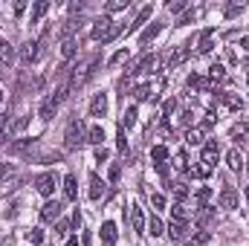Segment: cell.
Returning <instances> with one entry per match:
<instances>
[{"label": "cell", "mask_w": 249, "mask_h": 246, "mask_svg": "<svg viewBox=\"0 0 249 246\" xmlns=\"http://www.w3.org/2000/svg\"><path fill=\"white\" fill-rule=\"evenodd\" d=\"M119 174H122V165H119V162H116V165H110V174H107V177H110V183H116V180H119Z\"/></svg>", "instance_id": "52"}, {"label": "cell", "mask_w": 249, "mask_h": 246, "mask_svg": "<svg viewBox=\"0 0 249 246\" xmlns=\"http://www.w3.org/2000/svg\"><path fill=\"white\" fill-rule=\"evenodd\" d=\"M47 12H50V3H47V0H38V3L32 6V23H38Z\"/></svg>", "instance_id": "35"}, {"label": "cell", "mask_w": 249, "mask_h": 246, "mask_svg": "<svg viewBox=\"0 0 249 246\" xmlns=\"http://www.w3.org/2000/svg\"><path fill=\"white\" fill-rule=\"evenodd\" d=\"M194 15H197L194 9H188V12H183V15L177 18V26H186V23H188V20H191V18H194Z\"/></svg>", "instance_id": "50"}, {"label": "cell", "mask_w": 249, "mask_h": 246, "mask_svg": "<svg viewBox=\"0 0 249 246\" xmlns=\"http://www.w3.org/2000/svg\"><path fill=\"white\" fill-rule=\"evenodd\" d=\"M226 165H229L232 171H241V168H244V154H241L238 148H232V151L226 154Z\"/></svg>", "instance_id": "25"}, {"label": "cell", "mask_w": 249, "mask_h": 246, "mask_svg": "<svg viewBox=\"0 0 249 246\" xmlns=\"http://www.w3.org/2000/svg\"><path fill=\"white\" fill-rule=\"evenodd\" d=\"M0 99H3V90H0Z\"/></svg>", "instance_id": "58"}, {"label": "cell", "mask_w": 249, "mask_h": 246, "mask_svg": "<svg viewBox=\"0 0 249 246\" xmlns=\"http://www.w3.org/2000/svg\"><path fill=\"white\" fill-rule=\"evenodd\" d=\"M145 229H148V235H151V238H162V235H165V226H162V220H160L157 214H151V217H148Z\"/></svg>", "instance_id": "17"}, {"label": "cell", "mask_w": 249, "mask_h": 246, "mask_svg": "<svg viewBox=\"0 0 249 246\" xmlns=\"http://www.w3.org/2000/svg\"><path fill=\"white\" fill-rule=\"evenodd\" d=\"M84 142H87V130H84L81 119H70L67 130H64V148L67 151H78Z\"/></svg>", "instance_id": "3"}, {"label": "cell", "mask_w": 249, "mask_h": 246, "mask_svg": "<svg viewBox=\"0 0 249 246\" xmlns=\"http://www.w3.org/2000/svg\"><path fill=\"white\" fill-rule=\"evenodd\" d=\"M165 232L171 235V241H186V238H188V235H186V232H188L186 223H180V220H174V223H171V226H168Z\"/></svg>", "instance_id": "26"}, {"label": "cell", "mask_w": 249, "mask_h": 246, "mask_svg": "<svg viewBox=\"0 0 249 246\" xmlns=\"http://www.w3.org/2000/svg\"><path fill=\"white\" fill-rule=\"evenodd\" d=\"M241 12H244V0H235V3L226 6V18H235V15H241Z\"/></svg>", "instance_id": "42"}, {"label": "cell", "mask_w": 249, "mask_h": 246, "mask_svg": "<svg viewBox=\"0 0 249 246\" xmlns=\"http://www.w3.org/2000/svg\"><path fill=\"white\" fill-rule=\"evenodd\" d=\"M38 55H41V44H38V41H29V44L23 47V61L32 64L35 58H38Z\"/></svg>", "instance_id": "27"}, {"label": "cell", "mask_w": 249, "mask_h": 246, "mask_svg": "<svg viewBox=\"0 0 249 246\" xmlns=\"http://www.w3.org/2000/svg\"><path fill=\"white\" fill-rule=\"evenodd\" d=\"M67 232H70V223H67V220H58V223H55V238L61 241V238H67Z\"/></svg>", "instance_id": "45"}, {"label": "cell", "mask_w": 249, "mask_h": 246, "mask_svg": "<svg viewBox=\"0 0 249 246\" xmlns=\"http://www.w3.org/2000/svg\"><path fill=\"white\" fill-rule=\"evenodd\" d=\"M119 35H122V23H116L110 15L99 18V20L93 23V29H90V38H93V41H102V44H110V41L119 38Z\"/></svg>", "instance_id": "2"}, {"label": "cell", "mask_w": 249, "mask_h": 246, "mask_svg": "<svg viewBox=\"0 0 249 246\" xmlns=\"http://www.w3.org/2000/svg\"><path fill=\"white\" fill-rule=\"evenodd\" d=\"M157 87H160V84H157ZM157 87H154V84H139V87L133 90V99H136V102H151V99H157V93H154Z\"/></svg>", "instance_id": "14"}, {"label": "cell", "mask_w": 249, "mask_h": 246, "mask_svg": "<svg viewBox=\"0 0 249 246\" xmlns=\"http://www.w3.org/2000/svg\"><path fill=\"white\" fill-rule=\"evenodd\" d=\"M154 64H157V55H142L139 64H136L130 72H151V70H154Z\"/></svg>", "instance_id": "31"}, {"label": "cell", "mask_w": 249, "mask_h": 246, "mask_svg": "<svg viewBox=\"0 0 249 246\" xmlns=\"http://www.w3.org/2000/svg\"><path fill=\"white\" fill-rule=\"evenodd\" d=\"M188 90H194V93H206V90H217L209 78H203V75H188Z\"/></svg>", "instance_id": "12"}, {"label": "cell", "mask_w": 249, "mask_h": 246, "mask_svg": "<svg viewBox=\"0 0 249 246\" xmlns=\"http://www.w3.org/2000/svg\"><path fill=\"white\" fill-rule=\"evenodd\" d=\"M75 53H78V38H64V44H61V58H64V61H70Z\"/></svg>", "instance_id": "22"}, {"label": "cell", "mask_w": 249, "mask_h": 246, "mask_svg": "<svg viewBox=\"0 0 249 246\" xmlns=\"http://www.w3.org/2000/svg\"><path fill=\"white\" fill-rule=\"evenodd\" d=\"M64 246H78V241H75V238H70V241H67Z\"/></svg>", "instance_id": "56"}, {"label": "cell", "mask_w": 249, "mask_h": 246, "mask_svg": "<svg viewBox=\"0 0 249 246\" xmlns=\"http://www.w3.org/2000/svg\"><path fill=\"white\" fill-rule=\"evenodd\" d=\"M105 9H107V12H122V9H127V0H110Z\"/></svg>", "instance_id": "46"}, {"label": "cell", "mask_w": 249, "mask_h": 246, "mask_svg": "<svg viewBox=\"0 0 249 246\" xmlns=\"http://www.w3.org/2000/svg\"><path fill=\"white\" fill-rule=\"evenodd\" d=\"M203 133H206V127H203V124H197V127H188L186 142H188V145H200V142H203Z\"/></svg>", "instance_id": "32"}, {"label": "cell", "mask_w": 249, "mask_h": 246, "mask_svg": "<svg viewBox=\"0 0 249 246\" xmlns=\"http://www.w3.org/2000/svg\"><path fill=\"white\" fill-rule=\"evenodd\" d=\"M107 159V148L102 145V148H96V162H105Z\"/></svg>", "instance_id": "53"}, {"label": "cell", "mask_w": 249, "mask_h": 246, "mask_svg": "<svg viewBox=\"0 0 249 246\" xmlns=\"http://www.w3.org/2000/svg\"><path fill=\"white\" fill-rule=\"evenodd\" d=\"M9 174H15V165L12 162H0V180H6Z\"/></svg>", "instance_id": "49"}, {"label": "cell", "mask_w": 249, "mask_h": 246, "mask_svg": "<svg viewBox=\"0 0 249 246\" xmlns=\"http://www.w3.org/2000/svg\"><path fill=\"white\" fill-rule=\"evenodd\" d=\"M188 55H191V53H188L186 47H174V50H168V53L162 55V64L171 70V67H180V64L188 58Z\"/></svg>", "instance_id": "7"}, {"label": "cell", "mask_w": 249, "mask_h": 246, "mask_svg": "<svg viewBox=\"0 0 249 246\" xmlns=\"http://www.w3.org/2000/svg\"><path fill=\"white\" fill-rule=\"evenodd\" d=\"M133 124H136V107H127L122 113V124H119V127L127 130V127H133Z\"/></svg>", "instance_id": "38"}, {"label": "cell", "mask_w": 249, "mask_h": 246, "mask_svg": "<svg viewBox=\"0 0 249 246\" xmlns=\"http://www.w3.org/2000/svg\"><path fill=\"white\" fill-rule=\"evenodd\" d=\"M130 223H133V229L139 235H145V211L139 206H130Z\"/></svg>", "instance_id": "16"}, {"label": "cell", "mask_w": 249, "mask_h": 246, "mask_svg": "<svg viewBox=\"0 0 249 246\" xmlns=\"http://www.w3.org/2000/svg\"><path fill=\"white\" fill-rule=\"evenodd\" d=\"M122 61H127V50H119V53L110 58V67H116V64H122Z\"/></svg>", "instance_id": "51"}, {"label": "cell", "mask_w": 249, "mask_h": 246, "mask_svg": "<svg viewBox=\"0 0 249 246\" xmlns=\"http://www.w3.org/2000/svg\"><path fill=\"white\" fill-rule=\"evenodd\" d=\"M220 206H223V209H238V191H235L232 185H226V188L220 191Z\"/></svg>", "instance_id": "15"}, {"label": "cell", "mask_w": 249, "mask_h": 246, "mask_svg": "<svg viewBox=\"0 0 249 246\" xmlns=\"http://www.w3.org/2000/svg\"><path fill=\"white\" fill-rule=\"evenodd\" d=\"M191 116H194V113H191V110H183V116H180V122L186 124V127H191V122H194V119H191Z\"/></svg>", "instance_id": "54"}, {"label": "cell", "mask_w": 249, "mask_h": 246, "mask_svg": "<svg viewBox=\"0 0 249 246\" xmlns=\"http://www.w3.org/2000/svg\"><path fill=\"white\" fill-rule=\"evenodd\" d=\"M229 136H232V139H235V142H244V139H247L249 136V124H232V130H229Z\"/></svg>", "instance_id": "34"}, {"label": "cell", "mask_w": 249, "mask_h": 246, "mask_svg": "<svg viewBox=\"0 0 249 246\" xmlns=\"http://www.w3.org/2000/svg\"><path fill=\"white\" fill-rule=\"evenodd\" d=\"M168 12H171V15H183V12H188V0H174V3H168Z\"/></svg>", "instance_id": "40"}, {"label": "cell", "mask_w": 249, "mask_h": 246, "mask_svg": "<svg viewBox=\"0 0 249 246\" xmlns=\"http://www.w3.org/2000/svg\"><path fill=\"white\" fill-rule=\"evenodd\" d=\"M87 142L96 145V148H102V145H105V127H102V124H93V127L87 130Z\"/></svg>", "instance_id": "20"}, {"label": "cell", "mask_w": 249, "mask_h": 246, "mask_svg": "<svg viewBox=\"0 0 249 246\" xmlns=\"http://www.w3.org/2000/svg\"><path fill=\"white\" fill-rule=\"evenodd\" d=\"M64 197H67V200H75V197H78V185H75V177H72V174L64 177Z\"/></svg>", "instance_id": "28"}, {"label": "cell", "mask_w": 249, "mask_h": 246, "mask_svg": "<svg viewBox=\"0 0 249 246\" xmlns=\"http://www.w3.org/2000/svg\"><path fill=\"white\" fill-rule=\"evenodd\" d=\"M151 159H154L157 165L165 162V159H168V148H165V145H154V148H151Z\"/></svg>", "instance_id": "37"}, {"label": "cell", "mask_w": 249, "mask_h": 246, "mask_svg": "<svg viewBox=\"0 0 249 246\" xmlns=\"http://www.w3.org/2000/svg\"><path fill=\"white\" fill-rule=\"evenodd\" d=\"M174 110H177V99L171 96V99L162 105V116H165V119H171V116H174Z\"/></svg>", "instance_id": "43"}, {"label": "cell", "mask_w": 249, "mask_h": 246, "mask_svg": "<svg viewBox=\"0 0 249 246\" xmlns=\"http://www.w3.org/2000/svg\"><path fill=\"white\" fill-rule=\"evenodd\" d=\"M174 168H177V171H188V157H186V151H180V154L174 157Z\"/></svg>", "instance_id": "41"}, {"label": "cell", "mask_w": 249, "mask_h": 246, "mask_svg": "<svg viewBox=\"0 0 249 246\" xmlns=\"http://www.w3.org/2000/svg\"><path fill=\"white\" fill-rule=\"evenodd\" d=\"M162 26H165V23H160V20H157V23H151V26H148V29L139 35V44H142V47H145V44H151V41H154V38L162 32Z\"/></svg>", "instance_id": "19"}, {"label": "cell", "mask_w": 249, "mask_h": 246, "mask_svg": "<svg viewBox=\"0 0 249 246\" xmlns=\"http://www.w3.org/2000/svg\"><path fill=\"white\" fill-rule=\"evenodd\" d=\"M96 64H99V55H87L84 61L78 64L75 70H72V78H70V90H75V87H81L90 75H93V70H96Z\"/></svg>", "instance_id": "5"}, {"label": "cell", "mask_w": 249, "mask_h": 246, "mask_svg": "<svg viewBox=\"0 0 249 246\" xmlns=\"http://www.w3.org/2000/svg\"><path fill=\"white\" fill-rule=\"evenodd\" d=\"M102 241L105 244H116V223H110V220L102 223Z\"/></svg>", "instance_id": "30"}, {"label": "cell", "mask_w": 249, "mask_h": 246, "mask_svg": "<svg viewBox=\"0 0 249 246\" xmlns=\"http://www.w3.org/2000/svg\"><path fill=\"white\" fill-rule=\"evenodd\" d=\"M209 200H212V188H197V194H194L197 209H206V206H209Z\"/></svg>", "instance_id": "36"}, {"label": "cell", "mask_w": 249, "mask_h": 246, "mask_svg": "<svg viewBox=\"0 0 249 246\" xmlns=\"http://www.w3.org/2000/svg\"><path fill=\"white\" fill-rule=\"evenodd\" d=\"M32 148H35V139L23 136V139H18V142L9 145V154H12V157H26V154H32Z\"/></svg>", "instance_id": "9"}, {"label": "cell", "mask_w": 249, "mask_h": 246, "mask_svg": "<svg viewBox=\"0 0 249 246\" xmlns=\"http://www.w3.org/2000/svg\"><path fill=\"white\" fill-rule=\"evenodd\" d=\"M214 99H217L220 105H226L229 110H241V107H244V99H241L238 93H220V90H217V93H214Z\"/></svg>", "instance_id": "10"}, {"label": "cell", "mask_w": 249, "mask_h": 246, "mask_svg": "<svg viewBox=\"0 0 249 246\" xmlns=\"http://www.w3.org/2000/svg\"><path fill=\"white\" fill-rule=\"evenodd\" d=\"M61 211H64V206L58 200H47L44 209H41V220H44V223H58V220H61Z\"/></svg>", "instance_id": "6"}, {"label": "cell", "mask_w": 249, "mask_h": 246, "mask_svg": "<svg viewBox=\"0 0 249 246\" xmlns=\"http://www.w3.org/2000/svg\"><path fill=\"white\" fill-rule=\"evenodd\" d=\"M12 61H15V50H12V44H9L6 38H0V64L9 67Z\"/></svg>", "instance_id": "21"}, {"label": "cell", "mask_w": 249, "mask_h": 246, "mask_svg": "<svg viewBox=\"0 0 249 246\" xmlns=\"http://www.w3.org/2000/svg\"><path fill=\"white\" fill-rule=\"evenodd\" d=\"M107 113V93H96V99L90 102V116H105Z\"/></svg>", "instance_id": "13"}, {"label": "cell", "mask_w": 249, "mask_h": 246, "mask_svg": "<svg viewBox=\"0 0 249 246\" xmlns=\"http://www.w3.org/2000/svg\"><path fill=\"white\" fill-rule=\"evenodd\" d=\"M171 188H174V200H177V203H183V200L188 197V185L186 183H171Z\"/></svg>", "instance_id": "39"}, {"label": "cell", "mask_w": 249, "mask_h": 246, "mask_svg": "<svg viewBox=\"0 0 249 246\" xmlns=\"http://www.w3.org/2000/svg\"><path fill=\"white\" fill-rule=\"evenodd\" d=\"M171 214H174V220H180V223H188V217H191V211H188L183 203H174V206H171Z\"/></svg>", "instance_id": "33"}, {"label": "cell", "mask_w": 249, "mask_h": 246, "mask_svg": "<svg viewBox=\"0 0 249 246\" xmlns=\"http://www.w3.org/2000/svg\"><path fill=\"white\" fill-rule=\"evenodd\" d=\"M186 241H188V246H206L209 241H212V235H209L206 229H200V226H197V229H194V232L188 235Z\"/></svg>", "instance_id": "18"}, {"label": "cell", "mask_w": 249, "mask_h": 246, "mask_svg": "<svg viewBox=\"0 0 249 246\" xmlns=\"http://www.w3.org/2000/svg\"><path fill=\"white\" fill-rule=\"evenodd\" d=\"M151 203H154V209H157V211H162V209H165V197H162V194H151Z\"/></svg>", "instance_id": "48"}, {"label": "cell", "mask_w": 249, "mask_h": 246, "mask_svg": "<svg viewBox=\"0 0 249 246\" xmlns=\"http://www.w3.org/2000/svg\"><path fill=\"white\" fill-rule=\"evenodd\" d=\"M226 78H229V75H226V70H223L220 64H212V67H209V81H212L214 87H217V84H223Z\"/></svg>", "instance_id": "24"}, {"label": "cell", "mask_w": 249, "mask_h": 246, "mask_svg": "<svg viewBox=\"0 0 249 246\" xmlns=\"http://www.w3.org/2000/svg\"><path fill=\"white\" fill-rule=\"evenodd\" d=\"M247 84H249V75H247Z\"/></svg>", "instance_id": "59"}, {"label": "cell", "mask_w": 249, "mask_h": 246, "mask_svg": "<svg viewBox=\"0 0 249 246\" xmlns=\"http://www.w3.org/2000/svg\"><path fill=\"white\" fill-rule=\"evenodd\" d=\"M217 157H220V145H217V139H209L206 145H203V157H200V165L197 168H188V174L191 177H209L212 171H214V165H217Z\"/></svg>", "instance_id": "1"}, {"label": "cell", "mask_w": 249, "mask_h": 246, "mask_svg": "<svg viewBox=\"0 0 249 246\" xmlns=\"http://www.w3.org/2000/svg\"><path fill=\"white\" fill-rule=\"evenodd\" d=\"M247 174H249V168H247ZM247 200H249V185H247Z\"/></svg>", "instance_id": "57"}, {"label": "cell", "mask_w": 249, "mask_h": 246, "mask_svg": "<svg viewBox=\"0 0 249 246\" xmlns=\"http://www.w3.org/2000/svg\"><path fill=\"white\" fill-rule=\"evenodd\" d=\"M151 12H154V6H151V3H148V6H142V9H139V15H136V20H133V23H130L124 32H133V29H139V26H142V23L151 18Z\"/></svg>", "instance_id": "23"}, {"label": "cell", "mask_w": 249, "mask_h": 246, "mask_svg": "<svg viewBox=\"0 0 249 246\" xmlns=\"http://www.w3.org/2000/svg\"><path fill=\"white\" fill-rule=\"evenodd\" d=\"M26 241H29L32 246L44 244V232H41V229H32V232H26Z\"/></svg>", "instance_id": "44"}, {"label": "cell", "mask_w": 249, "mask_h": 246, "mask_svg": "<svg viewBox=\"0 0 249 246\" xmlns=\"http://www.w3.org/2000/svg\"><path fill=\"white\" fill-rule=\"evenodd\" d=\"M241 47H244V50L249 53V35H244V38H241Z\"/></svg>", "instance_id": "55"}, {"label": "cell", "mask_w": 249, "mask_h": 246, "mask_svg": "<svg viewBox=\"0 0 249 246\" xmlns=\"http://www.w3.org/2000/svg\"><path fill=\"white\" fill-rule=\"evenodd\" d=\"M55 185H58V177H55V174H41V177L35 180V188H38V194H44V197H53Z\"/></svg>", "instance_id": "8"}, {"label": "cell", "mask_w": 249, "mask_h": 246, "mask_svg": "<svg viewBox=\"0 0 249 246\" xmlns=\"http://www.w3.org/2000/svg\"><path fill=\"white\" fill-rule=\"evenodd\" d=\"M116 145H119V151L127 154V136H124V127H119V136H116Z\"/></svg>", "instance_id": "47"}, {"label": "cell", "mask_w": 249, "mask_h": 246, "mask_svg": "<svg viewBox=\"0 0 249 246\" xmlns=\"http://www.w3.org/2000/svg\"><path fill=\"white\" fill-rule=\"evenodd\" d=\"M70 96V84H64V87H58L53 96H47L44 99V105H41V110H38V116L44 119V122H50L53 116H55V110H58V105H61L64 99Z\"/></svg>", "instance_id": "4"}, {"label": "cell", "mask_w": 249, "mask_h": 246, "mask_svg": "<svg viewBox=\"0 0 249 246\" xmlns=\"http://www.w3.org/2000/svg\"><path fill=\"white\" fill-rule=\"evenodd\" d=\"M102 197H105V183L93 174L90 177V200H102Z\"/></svg>", "instance_id": "29"}, {"label": "cell", "mask_w": 249, "mask_h": 246, "mask_svg": "<svg viewBox=\"0 0 249 246\" xmlns=\"http://www.w3.org/2000/svg\"><path fill=\"white\" fill-rule=\"evenodd\" d=\"M212 47H214V29H203L200 41H197V53L206 55V53H212Z\"/></svg>", "instance_id": "11"}]
</instances>
